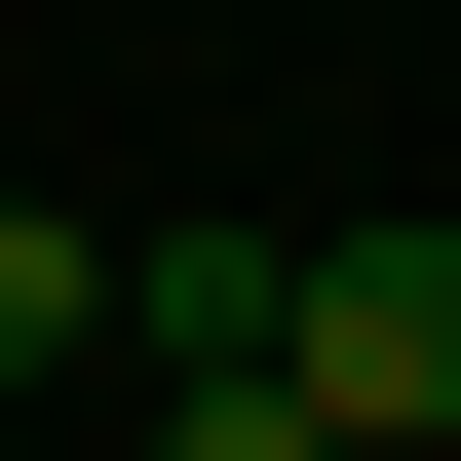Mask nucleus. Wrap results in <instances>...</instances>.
<instances>
[{"mask_svg": "<svg viewBox=\"0 0 461 461\" xmlns=\"http://www.w3.org/2000/svg\"><path fill=\"white\" fill-rule=\"evenodd\" d=\"M77 346H115V230H39V193H0V423H39Z\"/></svg>", "mask_w": 461, "mask_h": 461, "instance_id": "7ed1b4c3", "label": "nucleus"}, {"mask_svg": "<svg viewBox=\"0 0 461 461\" xmlns=\"http://www.w3.org/2000/svg\"><path fill=\"white\" fill-rule=\"evenodd\" d=\"M154 461H308V423H269V384H154Z\"/></svg>", "mask_w": 461, "mask_h": 461, "instance_id": "20e7f679", "label": "nucleus"}, {"mask_svg": "<svg viewBox=\"0 0 461 461\" xmlns=\"http://www.w3.org/2000/svg\"><path fill=\"white\" fill-rule=\"evenodd\" d=\"M269 423H308V461H461V230H308Z\"/></svg>", "mask_w": 461, "mask_h": 461, "instance_id": "f257e3e1", "label": "nucleus"}, {"mask_svg": "<svg viewBox=\"0 0 461 461\" xmlns=\"http://www.w3.org/2000/svg\"><path fill=\"white\" fill-rule=\"evenodd\" d=\"M269 308H308V230H115V346L154 384H269Z\"/></svg>", "mask_w": 461, "mask_h": 461, "instance_id": "f03ea898", "label": "nucleus"}]
</instances>
